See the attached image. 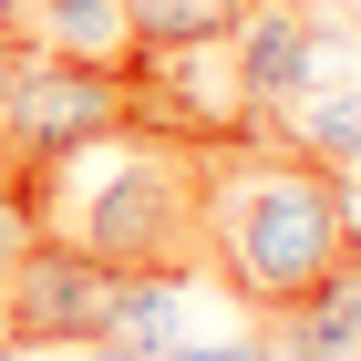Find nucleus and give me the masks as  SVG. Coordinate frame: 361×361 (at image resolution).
Returning a JSON list of instances; mask_svg holds the SVG:
<instances>
[{
	"mask_svg": "<svg viewBox=\"0 0 361 361\" xmlns=\"http://www.w3.org/2000/svg\"><path fill=\"white\" fill-rule=\"evenodd\" d=\"M351 176H331L300 145H207L196 155V238H207V269L279 320L289 300H310L320 279L351 258Z\"/></svg>",
	"mask_w": 361,
	"mask_h": 361,
	"instance_id": "f257e3e1",
	"label": "nucleus"
},
{
	"mask_svg": "<svg viewBox=\"0 0 361 361\" xmlns=\"http://www.w3.org/2000/svg\"><path fill=\"white\" fill-rule=\"evenodd\" d=\"M31 207V227L73 238L83 258H104L114 279L135 269H196L207 238H196V166L186 155H155L135 135H104L83 145L73 166H42V176H11Z\"/></svg>",
	"mask_w": 361,
	"mask_h": 361,
	"instance_id": "f03ea898",
	"label": "nucleus"
},
{
	"mask_svg": "<svg viewBox=\"0 0 361 361\" xmlns=\"http://www.w3.org/2000/svg\"><path fill=\"white\" fill-rule=\"evenodd\" d=\"M135 83L104 73V62H62V52H31L11 62V83H0V166L11 176H42V166H73L83 145L104 135H135Z\"/></svg>",
	"mask_w": 361,
	"mask_h": 361,
	"instance_id": "7ed1b4c3",
	"label": "nucleus"
},
{
	"mask_svg": "<svg viewBox=\"0 0 361 361\" xmlns=\"http://www.w3.org/2000/svg\"><path fill=\"white\" fill-rule=\"evenodd\" d=\"M104 310H114V269L104 258H83L52 227H31L11 248V269H0V341H21V351H93Z\"/></svg>",
	"mask_w": 361,
	"mask_h": 361,
	"instance_id": "20e7f679",
	"label": "nucleus"
},
{
	"mask_svg": "<svg viewBox=\"0 0 361 361\" xmlns=\"http://www.w3.org/2000/svg\"><path fill=\"white\" fill-rule=\"evenodd\" d=\"M227 104L238 114H289L310 83H320V52H331V21L310 0H248L238 31H227Z\"/></svg>",
	"mask_w": 361,
	"mask_h": 361,
	"instance_id": "39448f33",
	"label": "nucleus"
},
{
	"mask_svg": "<svg viewBox=\"0 0 361 361\" xmlns=\"http://www.w3.org/2000/svg\"><path fill=\"white\" fill-rule=\"evenodd\" d=\"M269 351L279 361H361V248L341 258L310 300H289L269 320Z\"/></svg>",
	"mask_w": 361,
	"mask_h": 361,
	"instance_id": "423d86ee",
	"label": "nucleus"
},
{
	"mask_svg": "<svg viewBox=\"0 0 361 361\" xmlns=\"http://www.w3.org/2000/svg\"><path fill=\"white\" fill-rule=\"evenodd\" d=\"M104 341L114 351H176V341H196V269H135L114 279V310H104Z\"/></svg>",
	"mask_w": 361,
	"mask_h": 361,
	"instance_id": "0eeeda50",
	"label": "nucleus"
},
{
	"mask_svg": "<svg viewBox=\"0 0 361 361\" xmlns=\"http://www.w3.org/2000/svg\"><path fill=\"white\" fill-rule=\"evenodd\" d=\"M21 21H31V52L104 62V73L135 62V21H124V0H21Z\"/></svg>",
	"mask_w": 361,
	"mask_h": 361,
	"instance_id": "6e6552de",
	"label": "nucleus"
},
{
	"mask_svg": "<svg viewBox=\"0 0 361 361\" xmlns=\"http://www.w3.org/2000/svg\"><path fill=\"white\" fill-rule=\"evenodd\" d=\"M248 0H124V21H135V52H207L238 31Z\"/></svg>",
	"mask_w": 361,
	"mask_h": 361,
	"instance_id": "1a4fd4ad",
	"label": "nucleus"
},
{
	"mask_svg": "<svg viewBox=\"0 0 361 361\" xmlns=\"http://www.w3.org/2000/svg\"><path fill=\"white\" fill-rule=\"evenodd\" d=\"M155 361H279V351H269V331L258 341H207L196 331V341H176V351H155Z\"/></svg>",
	"mask_w": 361,
	"mask_h": 361,
	"instance_id": "9d476101",
	"label": "nucleus"
},
{
	"mask_svg": "<svg viewBox=\"0 0 361 361\" xmlns=\"http://www.w3.org/2000/svg\"><path fill=\"white\" fill-rule=\"evenodd\" d=\"M21 238H31V207H21V186L0 176V269H11V248H21Z\"/></svg>",
	"mask_w": 361,
	"mask_h": 361,
	"instance_id": "9b49d317",
	"label": "nucleus"
},
{
	"mask_svg": "<svg viewBox=\"0 0 361 361\" xmlns=\"http://www.w3.org/2000/svg\"><path fill=\"white\" fill-rule=\"evenodd\" d=\"M73 361H145V351H114V341H93V351H73Z\"/></svg>",
	"mask_w": 361,
	"mask_h": 361,
	"instance_id": "f8f14e48",
	"label": "nucleus"
},
{
	"mask_svg": "<svg viewBox=\"0 0 361 361\" xmlns=\"http://www.w3.org/2000/svg\"><path fill=\"white\" fill-rule=\"evenodd\" d=\"M11 62H21V31H0V83H11Z\"/></svg>",
	"mask_w": 361,
	"mask_h": 361,
	"instance_id": "ddd939ff",
	"label": "nucleus"
},
{
	"mask_svg": "<svg viewBox=\"0 0 361 361\" xmlns=\"http://www.w3.org/2000/svg\"><path fill=\"white\" fill-rule=\"evenodd\" d=\"M0 31H21V0H0Z\"/></svg>",
	"mask_w": 361,
	"mask_h": 361,
	"instance_id": "4468645a",
	"label": "nucleus"
},
{
	"mask_svg": "<svg viewBox=\"0 0 361 361\" xmlns=\"http://www.w3.org/2000/svg\"><path fill=\"white\" fill-rule=\"evenodd\" d=\"M0 361H42V351H21V341H0Z\"/></svg>",
	"mask_w": 361,
	"mask_h": 361,
	"instance_id": "2eb2a0df",
	"label": "nucleus"
},
{
	"mask_svg": "<svg viewBox=\"0 0 361 361\" xmlns=\"http://www.w3.org/2000/svg\"><path fill=\"white\" fill-rule=\"evenodd\" d=\"M351 11H361V0H351Z\"/></svg>",
	"mask_w": 361,
	"mask_h": 361,
	"instance_id": "dca6fc26",
	"label": "nucleus"
}]
</instances>
